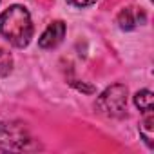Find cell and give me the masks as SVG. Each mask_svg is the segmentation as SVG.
<instances>
[{
    "label": "cell",
    "mask_w": 154,
    "mask_h": 154,
    "mask_svg": "<svg viewBox=\"0 0 154 154\" xmlns=\"http://www.w3.org/2000/svg\"><path fill=\"white\" fill-rule=\"evenodd\" d=\"M0 35L15 47H26L33 38V22L29 11L18 4L8 8L0 15Z\"/></svg>",
    "instance_id": "1"
},
{
    "label": "cell",
    "mask_w": 154,
    "mask_h": 154,
    "mask_svg": "<svg viewBox=\"0 0 154 154\" xmlns=\"http://www.w3.org/2000/svg\"><path fill=\"white\" fill-rule=\"evenodd\" d=\"M33 149V138L20 122H0V150L22 152Z\"/></svg>",
    "instance_id": "2"
},
{
    "label": "cell",
    "mask_w": 154,
    "mask_h": 154,
    "mask_svg": "<svg viewBox=\"0 0 154 154\" xmlns=\"http://www.w3.org/2000/svg\"><path fill=\"white\" fill-rule=\"evenodd\" d=\"M127 107V87L114 84L107 87L96 100V111L107 118H122Z\"/></svg>",
    "instance_id": "3"
},
{
    "label": "cell",
    "mask_w": 154,
    "mask_h": 154,
    "mask_svg": "<svg viewBox=\"0 0 154 154\" xmlns=\"http://www.w3.org/2000/svg\"><path fill=\"white\" fill-rule=\"evenodd\" d=\"M63 36H65V24L62 20H54L47 26V29L38 38V45L42 49H54L56 45L62 44Z\"/></svg>",
    "instance_id": "4"
},
{
    "label": "cell",
    "mask_w": 154,
    "mask_h": 154,
    "mask_svg": "<svg viewBox=\"0 0 154 154\" xmlns=\"http://www.w3.org/2000/svg\"><path fill=\"white\" fill-rule=\"evenodd\" d=\"M143 22H145V13L138 8H125L118 15V26L123 31H131L138 24H143Z\"/></svg>",
    "instance_id": "5"
},
{
    "label": "cell",
    "mask_w": 154,
    "mask_h": 154,
    "mask_svg": "<svg viewBox=\"0 0 154 154\" xmlns=\"http://www.w3.org/2000/svg\"><path fill=\"white\" fill-rule=\"evenodd\" d=\"M140 134L145 140L149 147H152V138H154V116L152 112H145V118L140 123Z\"/></svg>",
    "instance_id": "6"
},
{
    "label": "cell",
    "mask_w": 154,
    "mask_h": 154,
    "mask_svg": "<svg viewBox=\"0 0 154 154\" xmlns=\"http://www.w3.org/2000/svg\"><path fill=\"white\" fill-rule=\"evenodd\" d=\"M134 103H136V107H140V111H143V112H152V105H154V94H152V91L143 89V91L136 93Z\"/></svg>",
    "instance_id": "7"
},
{
    "label": "cell",
    "mask_w": 154,
    "mask_h": 154,
    "mask_svg": "<svg viewBox=\"0 0 154 154\" xmlns=\"http://www.w3.org/2000/svg\"><path fill=\"white\" fill-rule=\"evenodd\" d=\"M11 67H13L11 54L6 53L4 49H0V78H2V76H8L11 72Z\"/></svg>",
    "instance_id": "8"
},
{
    "label": "cell",
    "mask_w": 154,
    "mask_h": 154,
    "mask_svg": "<svg viewBox=\"0 0 154 154\" xmlns=\"http://www.w3.org/2000/svg\"><path fill=\"white\" fill-rule=\"evenodd\" d=\"M67 2L74 8H87V6H93L96 0H67Z\"/></svg>",
    "instance_id": "9"
}]
</instances>
